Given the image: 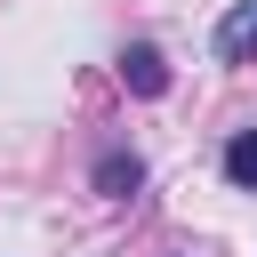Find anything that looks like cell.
I'll use <instances>...</instances> for the list:
<instances>
[{
	"label": "cell",
	"instance_id": "2",
	"mask_svg": "<svg viewBox=\"0 0 257 257\" xmlns=\"http://www.w3.org/2000/svg\"><path fill=\"white\" fill-rule=\"evenodd\" d=\"M120 80H128L137 96H161V88H169V64H161V48H153V40H137V48L120 56Z\"/></svg>",
	"mask_w": 257,
	"mask_h": 257
},
{
	"label": "cell",
	"instance_id": "4",
	"mask_svg": "<svg viewBox=\"0 0 257 257\" xmlns=\"http://www.w3.org/2000/svg\"><path fill=\"white\" fill-rule=\"evenodd\" d=\"M225 177H233L241 193H257V128H241V137L225 145Z\"/></svg>",
	"mask_w": 257,
	"mask_h": 257
},
{
	"label": "cell",
	"instance_id": "1",
	"mask_svg": "<svg viewBox=\"0 0 257 257\" xmlns=\"http://www.w3.org/2000/svg\"><path fill=\"white\" fill-rule=\"evenodd\" d=\"M217 56H225V64H257V0H241V8L217 24Z\"/></svg>",
	"mask_w": 257,
	"mask_h": 257
},
{
	"label": "cell",
	"instance_id": "3",
	"mask_svg": "<svg viewBox=\"0 0 257 257\" xmlns=\"http://www.w3.org/2000/svg\"><path fill=\"white\" fill-rule=\"evenodd\" d=\"M96 185H104L112 201H128V193L145 185V169H137V153H104V161H96Z\"/></svg>",
	"mask_w": 257,
	"mask_h": 257
}]
</instances>
